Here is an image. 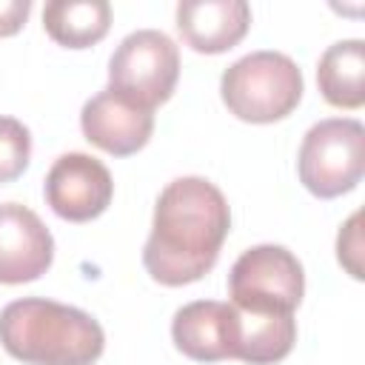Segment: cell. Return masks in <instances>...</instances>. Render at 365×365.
Returning a JSON list of instances; mask_svg holds the SVG:
<instances>
[{
  "instance_id": "6da1fadb",
  "label": "cell",
  "mask_w": 365,
  "mask_h": 365,
  "mask_svg": "<svg viewBox=\"0 0 365 365\" xmlns=\"http://www.w3.org/2000/svg\"><path fill=\"white\" fill-rule=\"evenodd\" d=\"M228 228V202L211 180H171L157 197L143 265L154 282L168 288L197 282L214 268Z\"/></svg>"
},
{
  "instance_id": "7a4b0ae2",
  "label": "cell",
  "mask_w": 365,
  "mask_h": 365,
  "mask_svg": "<svg viewBox=\"0 0 365 365\" xmlns=\"http://www.w3.org/2000/svg\"><path fill=\"white\" fill-rule=\"evenodd\" d=\"M0 345L26 365H94L106 334L74 305L26 297L0 311Z\"/></svg>"
},
{
  "instance_id": "3957f363",
  "label": "cell",
  "mask_w": 365,
  "mask_h": 365,
  "mask_svg": "<svg viewBox=\"0 0 365 365\" xmlns=\"http://www.w3.org/2000/svg\"><path fill=\"white\" fill-rule=\"evenodd\" d=\"M225 108L245 123H277L302 100V71L282 51H251L222 71Z\"/></svg>"
},
{
  "instance_id": "277c9868",
  "label": "cell",
  "mask_w": 365,
  "mask_h": 365,
  "mask_svg": "<svg viewBox=\"0 0 365 365\" xmlns=\"http://www.w3.org/2000/svg\"><path fill=\"white\" fill-rule=\"evenodd\" d=\"M297 171L299 182L319 200L354 191L365 174V125L354 117L311 125L299 145Z\"/></svg>"
},
{
  "instance_id": "5b68a950",
  "label": "cell",
  "mask_w": 365,
  "mask_h": 365,
  "mask_svg": "<svg viewBox=\"0 0 365 365\" xmlns=\"http://www.w3.org/2000/svg\"><path fill=\"white\" fill-rule=\"evenodd\" d=\"M305 274L282 245H254L237 257L228 274V297L240 311L294 314L302 302Z\"/></svg>"
},
{
  "instance_id": "8992f818",
  "label": "cell",
  "mask_w": 365,
  "mask_h": 365,
  "mask_svg": "<svg viewBox=\"0 0 365 365\" xmlns=\"http://www.w3.org/2000/svg\"><path fill=\"white\" fill-rule=\"evenodd\" d=\"M177 77L180 51L174 40L157 29L131 31L108 60V88L151 111L174 94Z\"/></svg>"
},
{
  "instance_id": "52a82bcc",
  "label": "cell",
  "mask_w": 365,
  "mask_h": 365,
  "mask_svg": "<svg viewBox=\"0 0 365 365\" xmlns=\"http://www.w3.org/2000/svg\"><path fill=\"white\" fill-rule=\"evenodd\" d=\"M43 191L57 217L68 222H88L108 208L114 197V180L97 157L71 151L54 160Z\"/></svg>"
},
{
  "instance_id": "ba28073f",
  "label": "cell",
  "mask_w": 365,
  "mask_h": 365,
  "mask_svg": "<svg viewBox=\"0 0 365 365\" xmlns=\"http://www.w3.org/2000/svg\"><path fill=\"white\" fill-rule=\"evenodd\" d=\"M80 128L86 140L106 154L128 157L148 143L154 131V111L114 88H103L83 106Z\"/></svg>"
},
{
  "instance_id": "9c48e42d",
  "label": "cell",
  "mask_w": 365,
  "mask_h": 365,
  "mask_svg": "<svg viewBox=\"0 0 365 365\" xmlns=\"http://www.w3.org/2000/svg\"><path fill=\"white\" fill-rule=\"evenodd\" d=\"M54 259V240L43 220L20 205H0V282L20 285L40 279Z\"/></svg>"
},
{
  "instance_id": "30bf717a",
  "label": "cell",
  "mask_w": 365,
  "mask_h": 365,
  "mask_svg": "<svg viewBox=\"0 0 365 365\" xmlns=\"http://www.w3.org/2000/svg\"><path fill=\"white\" fill-rule=\"evenodd\" d=\"M240 336V317L231 302L197 299L182 305L171 322V339L180 354L194 362L234 359Z\"/></svg>"
},
{
  "instance_id": "8fae6325",
  "label": "cell",
  "mask_w": 365,
  "mask_h": 365,
  "mask_svg": "<svg viewBox=\"0 0 365 365\" xmlns=\"http://www.w3.org/2000/svg\"><path fill=\"white\" fill-rule=\"evenodd\" d=\"M251 26L245 0H182L177 6V29L188 48L200 54H222L234 48Z\"/></svg>"
},
{
  "instance_id": "7c38bea8",
  "label": "cell",
  "mask_w": 365,
  "mask_h": 365,
  "mask_svg": "<svg viewBox=\"0 0 365 365\" xmlns=\"http://www.w3.org/2000/svg\"><path fill=\"white\" fill-rule=\"evenodd\" d=\"M317 86L336 108H359L365 103V43L339 40L325 48L317 66Z\"/></svg>"
},
{
  "instance_id": "4fadbf2b",
  "label": "cell",
  "mask_w": 365,
  "mask_h": 365,
  "mask_svg": "<svg viewBox=\"0 0 365 365\" xmlns=\"http://www.w3.org/2000/svg\"><path fill=\"white\" fill-rule=\"evenodd\" d=\"M43 29L66 48H88L111 29V6L106 0H54L43 9Z\"/></svg>"
},
{
  "instance_id": "5bb4252c",
  "label": "cell",
  "mask_w": 365,
  "mask_h": 365,
  "mask_svg": "<svg viewBox=\"0 0 365 365\" xmlns=\"http://www.w3.org/2000/svg\"><path fill=\"white\" fill-rule=\"evenodd\" d=\"M240 336L234 359L248 365H274L285 359L297 342V319L294 314H254L240 311Z\"/></svg>"
},
{
  "instance_id": "9a60e30c",
  "label": "cell",
  "mask_w": 365,
  "mask_h": 365,
  "mask_svg": "<svg viewBox=\"0 0 365 365\" xmlns=\"http://www.w3.org/2000/svg\"><path fill=\"white\" fill-rule=\"evenodd\" d=\"M31 157V134L14 117H0V182L17 180Z\"/></svg>"
},
{
  "instance_id": "2e32d148",
  "label": "cell",
  "mask_w": 365,
  "mask_h": 365,
  "mask_svg": "<svg viewBox=\"0 0 365 365\" xmlns=\"http://www.w3.org/2000/svg\"><path fill=\"white\" fill-rule=\"evenodd\" d=\"M359 222H362V214L354 211L336 237V259L354 279H362V231H359Z\"/></svg>"
},
{
  "instance_id": "e0dca14e",
  "label": "cell",
  "mask_w": 365,
  "mask_h": 365,
  "mask_svg": "<svg viewBox=\"0 0 365 365\" xmlns=\"http://www.w3.org/2000/svg\"><path fill=\"white\" fill-rule=\"evenodd\" d=\"M31 3L29 0H0V37H11L29 20Z\"/></svg>"
}]
</instances>
